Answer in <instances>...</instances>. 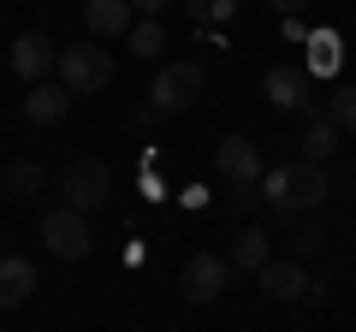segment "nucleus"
<instances>
[{
  "label": "nucleus",
  "mask_w": 356,
  "mask_h": 332,
  "mask_svg": "<svg viewBox=\"0 0 356 332\" xmlns=\"http://www.w3.org/2000/svg\"><path fill=\"white\" fill-rule=\"evenodd\" d=\"M202 90H208L202 65H191V60H172V65H161V72H154L149 113L172 119V113H184V107H196V101H202Z\"/></svg>",
  "instance_id": "nucleus-1"
},
{
  "label": "nucleus",
  "mask_w": 356,
  "mask_h": 332,
  "mask_svg": "<svg viewBox=\"0 0 356 332\" xmlns=\"http://www.w3.org/2000/svg\"><path fill=\"white\" fill-rule=\"evenodd\" d=\"M60 83L72 95H95L113 83V60H107V48H95V42H77V48H60Z\"/></svg>",
  "instance_id": "nucleus-2"
},
{
  "label": "nucleus",
  "mask_w": 356,
  "mask_h": 332,
  "mask_svg": "<svg viewBox=\"0 0 356 332\" xmlns=\"http://www.w3.org/2000/svg\"><path fill=\"white\" fill-rule=\"evenodd\" d=\"M214 166H220V179H226L232 190H238V202H250V196H255V184L267 179V172H261V149H255L250 137H220Z\"/></svg>",
  "instance_id": "nucleus-3"
},
{
  "label": "nucleus",
  "mask_w": 356,
  "mask_h": 332,
  "mask_svg": "<svg viewBox=\"0 0 356 332\" xmlns=\"http://www.w3.org/2000/svg\"><path fill=\"white\" fill-rule=\"evenodd\" d=\"M42 243H48V256L60 261H83L89 256V243H95V231H89V219L77 214V208H48L42 214Z\"/></svg>",
  "instance_id": "nucleus-4"
},
{
  "label": "nucleus",
  "mask_w": 356,
  "mask_h": 332,
  "mask_svg": "<svg viewBox=\"0 0 356 332\" xmlns=\"http://www.w3.org/2000/svg\"><path fill=\"white\" fill-rule=\"evenodd\" d=\"M107 190H113V172H107V160H72L60 179V202L77 208V214H89V208H102Z\"/></svg>",
  "instance_id": "nucleus-5"
},
{
  "label": "nucleus",
  "mask_w": 356,
  "mask_h": 332,
  "mask_svg": "<svg viewBox=\"0 0 356 332\" xmlns=\"http://www.w3.org/2000/svg\"><path fill=\"white\" fill-rule=\"evenodd\" d=\"M226 279H232V261L202 249V256H191L184 273H178V297H184V303H214V297L226 291Z\"/></svg>",
  "instance_id": "nucleus-6"
},
{
  "label": "nucleus",
  "mask_w": 356,
  "mask_h": 332,
  "mask_svg": "<svg viewBox=\"0 0 356 332\" xmlns=\"http://www.w3.org/2000/svg\"><path fill=\"white\" fill-rule=\"evenodd\" d=\"M48 72H60V48H54L42 30L13 36V77H24V83H48Z\"/></svg>",
  "instance_id": "nucleus-7"
},
{
  "label": "nucleus",
  "mask_w": 356,
  "mask_h": 332,
  "mask_svg": "<svg viewBox=\"0 0 356 332\" xmlns=\"http://www.w3.org/2000/svg\"><path fill=\"white\" fill-rule=\"evenodd\" d=\"M327 166H315V160H291L285 166V214H297V208H321L327 202Z\"/></svg>",
  "instance_id": "nucleus-8"
},
{
  "label": "nucleus",
  "mask_w": 356,
  "mask_h": 332,
  "mask_svg": "<svg viewBox=\"0 0 356 332\" xmlns=\"http://www.w3.org/2000/svg\"><path fill=\"white\" fill-rule=\"evenodd\" d=\"M261 95L280 107V113H303V107L315 101V95H309V72H297V65H273V72L261 77Z\"/></svg>",
  "instance_id": "nucleus-9"
},
{
  "label": "nucleus",
  "mask_w": 356,
  "mask_h": 332,
  "mask_svg": "<svg viewBox=\"0 0 356 332\" xmlns=\"http://www.w3.org/2000/svg\"><path fill=\"white\" fill-rule=\"evenodd\" d=\"M83 24L95 42H113V36H131V0H83Z\"/></svg>",
  "instance_id": "nucleus-10"
},
{
  "label": "nucleus",
  "mask_w": 356,
  "mask_h": 332,
  "mask_svg": "<svg viewBox=\"0 0 356 332\" xmlns=\"http://www.w3.org/2000/svg\"><path fill=\"white\" fill-rule=\"evenodd\" d=\"M255 279H261V291L273 297V303H297V297H309V273H303V261H267L261 273H255Z\"/></svg>",
  "instance_id": "nucleus-11"
},
{
  "label": "nucleus",
  "mask_w": 356,
  "mask_h": 332,
  "mask_svg": "<svg viewBox=\"0 0 356 332\" xmlns=\"http://www.w3.org/2000/svg\"><path fill=\"white\" fill-rule=\"evenodd\" d=\"M65 113H72V90H65V83H30V95H24L30 125H60Z\"/></svg>",
  "instance_id": "nucleus-12"
},
{
  "label": "nucleus",
  "mask_w": 356,
  "mask_h": 332,
  "mask_svg": "<svg viewBox=\"0 0 356 332\" xmlns=\"http://www.w3.org/2000/svg\"><path fill=\"white\" fill-rule=\"evenodd\" d=\"M30 291H36V261L30 256H0V308L30 303Z\"/></svg>",
  "instance_id": "nucleus-13"
},
{
  "label": "nucleus",
  "mask_w": 356,
  "mask_h": 332,
  "mask_svg": "<svg viewBox=\"0 0 356 332\" xmlns=\"http://www.w3.org/2000/svg\"><path fill=\"white\" fill-rule=\"evenodd\" d=\"M339 142H344V131L332 125L327 113H309V125H303V137H297V149H303V160L327 166L332 154H339Z\"/></svg>",
  "instance_id": "nucleus-14"
},
{
  "label": "nucleus",
  "mask_w": 356,
  "mask_h": 332,
  "mask_svg": "<svg viewBox=\"0 0 356 332\" xmlns=\"http://www.w3.org/2000/svg\"><path fill=\"white\" fill-rule=\"evenodd\" d=\"M226 261H232L238 273H261L267 261H273V256H267V231H255V226H250V231H238V238H232V256H226Z\"/></svg>",
  "instance_id": "nucleus-15"
},
{
  "label": "nucleus",
  "mask_w": 356,
  "mask_h": 332,
  "mask_svg": "<svg viewBox=\"0 0 356 332\" xmlns=\"http://www.w3.org/2000/svg\"><path fill=\"white\" fill-rule=\"evenodd\" d=\"M303 48H309V77H332V72H339V48H344V42L332 36V30H315Z\"/></svg>",
  "instance_id": "nucleus-16"
},
{
  "label": "nucleus",
  "mask_w": 356,
  "mask_h": 332,
  "mask_svg": "<svg viewBox=\"0 0 356 332\" xmlns=\"http://www.w3.org/2000/svg\"><path fill=\"white\" fill-rule=\"evenodd\" d=\"M0 184H6V196H36L42 190V166L36 160H13L0 172Z\"/></svg>",
  "instance_id": "nucleus-17"
},
{
  "label": "nucleus",
  "mask_w": 356,
  "mask_h": 332,
  "mask_svg": "<svg viewBox=\"0 0 356 332\" xmlns=\"http://www.w3.org/2000/svg\"><path fill=\"white\" fill-rule=\"evenodd\" d=\"M131 53H137V60H154V53L166 48V30H161V18H143V24H131Z\"/></svg>",
  "instance_id": "nucleus-18"
},
{
  "label": "nucleus",
  "mask_w": 356,
  "mask_h": 332,
  "mask_svg": "<svg viewBox=\"0 0 356 332\" xmlns=\"http://www.w3.org/2000/svg\"><path fill=\"white\" fill-rule=\"evenodd\" d=\"M327 119L339 131H356V83H339L332 90V101H327Z\"/></svg>",
  "instance_id": "nucleus-19"
},
{
  "label": "nucleus",
  "mask_w": 356,
  "mask_h": 332,
  "mask_svg": "<svg viewBox=\"0 0 356 332\" xmlns=\"http://www.w3.org/2000/svg\"><path fill=\"white\" fill-rule=\"evenodd\" d=\"M196 13V30L202 24H226V18H238V0H191Z\"/></svg>",
  "instance_id": "nucleus-20"
},
{
  "label": "nucleus",
  "mask_w": 356,
  "mask_h": 332,
  "mask_svg": "<svg viewBox=\"0 0 356 332\" xmlns=\"http://www.w3.org/2000/svg\"><path fill=\"white\" fill-rule=\"evenodd\" d=\"M321 243H327V231H321V226H315V219H303V226H297V231H291V256H297V261H303V256H315Z\"/></svg>",
  "instance_id": "nucleus-21"
},
{
  "label": "nucleus",
  "mask_w": 356,
  "mask_h": 332,
  "mask_svg": "<svg viewBox=\"0 0 356 332\" xmlns=\"http://www.w3.org/2000/svg\"><path fill=\"white\" fill-rule=\"evenodd\" d=\"M161 6H172V0H131V13H143V18H161Z\"/></svg>",
  "instance_id": "nucleus-22"
},
{
  "label": "nucleus",
  "mask_w": 356,
  "mask_h": 332,
  "mask_svg": "<svg viewBox=\"0 0 356 332\" xmlns=\"http://www.w3.org/2000/svg\"><path fill=\"white\" fill-rule=\"evenodd\" d=\"M273 6H280V13H303V0H273Z\"/></svg>",
  "instance_id": "nucleus-23"
}]
</instances>
